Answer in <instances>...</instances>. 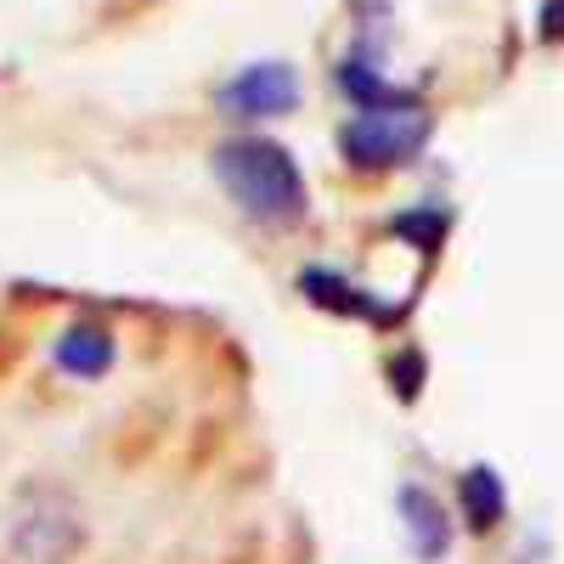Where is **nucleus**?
Here are the masks:
<instances>
[{
    "mask_svg": "<svg viewBox=\"0 0 564 564\" xmlns=\"http://www.w3.org/2000/svg\"><path fill=\"white\" fill-rule=\"evenodd\" d=\"M423 141H430V113L412 97H401L395 85L384 97H367L361 113L339 130L345 164H356V170H395L423 148Z\"/></svg>",
    "mask_w": 564,
    "mask_h": 564,
    "instance_id": "obj_2",
    "label": "nucleus"
},
{
    "mask_svg": "<svg viewBox=\"0 0 564 564\" xmlns=\"http://www.w3.org/2000/svg\"><path fill=\"white\" fill-rule=\"evenodd\" d=\"M457 497H463V520H468V531H497L502 525V513H508V491H502V480L491 475V468H468V475L457 480Z\"/></svg>",
    "mask_w": 564,
    "mask_h": 564,
    "instance_id": "obj_4",
    "label": "nucleus"
},
{
    "mask_svg": "<svg viewBox=\"0 0 564 564\" xmlns=\"http://www.w3.org/2000/svg\"><path fill=\"white\" fill-rule=\"evenodd\" d=\"M215 175L231 193L243 215H254L260 226H294L305 220V175L289 159V148H276L265 135H231L215 148Z\"/></svg>",
    "mask_w": 564,
    "mask_h": 564,
    "instance_id": "obj_1",
    "label": "nucleus"
},
{
    "mask_svg": "<svg viewBox=\"0 0 564 564\" xmlns=\"http://www.w3.org/2000/svg\"><path fill=\"white\" fill-rule=\"evenodd\" d=\"M542 40L547 45L564 40V0H547V7H542Z\"/></svg>",
    "mask_w": 564,
    "mask_h": 564,
    "instance_id": "obj_7",
    "label": "nucleus"
},
{
    "mask_svg": "<svg viewBox=\"0 0 564 564\" xmlns=\"http://www.w3.org/2000/svg\"><path fill=\"white\" fill-rule=\"evenodd\" d=\"M57 367L63 372H79V379H102V372L113 367V339L108 327H68L63 345H57Z\"/></svg>",
    "mask_w": 564,
    "mask_h": 564,
    "instance_id": "obj_5",
    "label": "nucleus"
},
{
    "mask_svg": "<svg viewBox=\"0 0 564 564\" xmlns=\"http://www.w3.org/2000/svg\"><path fill=\"white\" fill-rule=\"evenodd\" d=\"M401 502H406V508L417 513V520H412V525H430V513L441 508L435 497H423V491H406ZM441 553H446V536H435V542H423V558H441Z\"/></svg>",
    "mask_w": 564,
    "mask_h": 564,
    "instance_id": "obj_6",
    "label": "nucleus"
},
{
    "mask_svg": "<svg viewBox=\"0 0 564 564\" xmlns=\"http://www.w3.org/2000/svg\"><path fill=\"white\" fill-rule=\"evenodd\" d=\"M220 108L231 119H282L300 108V74L271 57V63H249L220 85Z\"/></svg>",
    "mask_w": 564,
    "mask_h": 564,
    "instance_id": "obj_3",
    "label": "nucleus"
}]
</instances>
